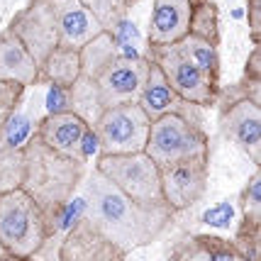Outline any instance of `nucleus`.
Segmentation results:
<instances>
[{
  "instance_id": "f257e3e1",
  "label": "nucleus",
  "mask_w": 261,
  "mask_h": 261,
  "mask_svg": "<svg viewBox=\"0 0 261 261\" xmlns=\"http://www.w3.org/2000/svg\"><path fill=\"white\" fill-rule=\"evenodd\" d=\"M83 193L88 198L86 220L125 254L156 242L178 215L169 205H142L127 198L95 169L86 171Z\"/></svg>"
},
{
  "instance_id": "f03ea898",
  "label": "nucleus",
  "mask_w": 261,
  "mask_h": 261,
  "mask_svg": "<svg viewBox=\"0 0 261 261\" xmlns=\"http://www.w3.org/2000/svg\"><path fill=\"white\" fill-rule=\"evenodd\" d=\"M86 164L79 159L64 156L39 142V137H30L22 149L20 166V186L46 215H57L59 207L71 195H76L86 176Z\"/></svg>"
},
{
  "instance_id": "7ed1b4c3",
  "label": "nucleus",
  "mask_w": 261,
  "mask_h": 261,
  "mask_svg": "<svg viewBox=\"0 0 261 261\" xmlns=\"http://www.w3.org/2000/svg\"><path fill=\"white\" fill-rule=\"evenodd\" d=\"M79 54L81 76L93 81L102 110L113 105H122V102H137L142 86L147 81V57H142L139 61L120 59L110 32H100L98 37H93L86 46H81Z\"/></svg>"
},
{
  "instance_id": "20e7f679",
  "label": "nucleus",
  "mask_w": 261,
  "mask_h": 261,
  "mask_svg": "<svg viewBox=\"0 0 261 261\" xmlns=\"http://www.w3.org/2000/svg\"><path fill=\"white\" fill-rule=\"evenodd\" d=\"M57 234L54 217L46 215L22 188L0 193V249L32 259Z\"/></svg>"
},
{
  "instance_id": "39448f33",
  "label": "nucleus",
  "mask_w": 261,
  "mask_h": 261,
  "mask_svg": "<svg viewBox=\"0 0 261 261\" xmlns=\"http://www.w3.org/2000/svg\"><path fill=\"white\" fill-rule=\"evenodd\" d=\"M144 151L159 169L178 161L210 156V139L203 129V110L191 105L186 110L151 120Z\"/></svg>"
},
{
  "instance_id": "423d86ee",
  "label": "nucleus",
  "mask_w": 261,
  "mask_h": 261,
  "mask_svg": "<svg viewBox=\"0 0 261 261\" xmlns=\"http://www.w3.org/2000/svg\"><path fill=\"white\" fill-rule=\"evenodd\" d=\"M117 191L142 205H166L161 195L159 166L147 156V151L137 154H98L95 166Z\"/></svg>"
},
{
  "instance_id": "0eeeda50",
  "label": "nucleus",
  "mask_w": 261,
  "mask_h": 261,
  "mask_svg": "<svg viewBox=\"0 0 261 261\" xmlns=\"http://www.w3.org/2000/svg\"><path fill=\"white\" fill-rule=\"evenodd\" d=\"M144 57L161 68V73L166 76L169 86L183 102L195 105L200 110H207V108L217 105V98H220L222 88L207 79L195 64H191L188 57L176 44L147 46Z\"/></svg>"
},
{
  "instance_id": "6e6552de",
  "label": "nucleus",
  "mask_w": 261,
  "mask_h": 261,
  "mask_svg": "<svg viewBox=\"0 0 261 261\" xmlns=\"http://www.w3.org/2000/svg\"><path fill=\"white\" fill-rule=\"evenodd\" d=\"M149 120L137 102H122L102 110L93 125L100 139V154H137L144 151L149 137Z\"/></svg>"
},
{
  "instance_id": "1a4fd4ad",
  "label": "nucleus",
  "mask_w": 261,
  "mask_h": 261,
  "mask_svg": "<svg viewBox=\"0 0 261 261\" xmlns=\"http://www.w3.org/2000/svg\"><path fill=\"white\" fill-rule=\"evenodd\" d=\"M207 161L210 156H198V159L178 161L159 169L161 173V195L164 203L173 213L191 210L207 188Z\"/></svg>"
},
{
  "instance_id": "9d476101",
  "label": "nucleus",
  "mask_w": 261,
  "mask_h": 261,
  "mask_svg": "<svg viewBox=\"0 0 261 261\" xmlns=\"http://www.w3.org/2000/svg\"><path fill=\"white\" fill-rule=\"evenodd\" d=\"M217 125L225 139L247 151L256 169L261 164V105L249 98H237L220 105Z\"/></svg>"
},
{
  "instance_id": "9b49d317",
  "label": "nucleus",
  "mask_w": 261,
  "mask_h": 261,
  "mask_svg": "<svg viewBox=\"0 0 261 261\" xmlns=\"http://www.w3.org/2000/svg\"><path fill=\"white\" fill-rule=\"evenodd\" d=\"M34 105L22 110V105L10 115L5 125H0V193L20 186V166H22V149L37 129Z\"/></svg>"
},
{
  "instance_id": "f8f14e48",
  "label": "nucleus",
  "mask_w": 261,
  "mask_h": 261,
  "mask_svg": "<svg viewBox=\"0 0 261 261\" xmlns=\"http://www.w3.org/2000/svg\"><path fill=\"white\" fill-rule=\"evenodd\" d=\"M8 30L27 46V51L32 54L37 66H42L44 59L59 46L54 20L49 15L44 0H30L27 8H22L10 20Z\"/></svg>"
},
{
  "instance_id": "ddd939ff",
  "label": "nucleus",
  "mask_w": 261,
  "mask_h": 261,
  "mask_svg": "<svg viewBox=\"0 0 261 261\" xmlns=\"http://www.w3.org/2000/svg\"><path fill=\"white\" fill-rule=\"evenodd\" d=\"M44 3L49 8L51 20H54L59 46L79 51L81 46H86L93 37L105 32L102 24L98 22V17L81 0H44Z\"/></svg>"
},
{
  "instance_id": "4468645a",
  "label": "nucleus",
  "mask_w": 261,
  "mask_h": 261,
  "mask_svg": "<svg viewBox=\"0 0 261 261\" xmlns=\"http://www.w3.org/2000/svg\"><path fill=\"white\" fill-rule=\"evenodd\" d=\"M203 0H154L149 20L147 42L149 46L176 44L191 32L195 8Z\"/></svg>"
},
{
  "instance_id": "2eb2a0df",
  "label": "nucleus",
  "mask_w": 261,
  "mask_h": 261,
  "mask_svg": "<svg viewBox=\"0 0 261 261\" xmlns=\"http://www.w3.org/2000/svg\"><path fill=\"white\" fill-rule=\"evenodd\" d=\"M125 251L100 234L86 217L66 229L59 247V261H125Z\"/></svg>"
},
{
  "instance_id": "dca6fc26",
  "label": "nucleus",
  "mask_w": 261,
  "mask_h": 261,
  "mask_svg": "<svg viewBox=\"0 0 261 261\" xmlns=\"http://www.w3.org/2000/svg\"><path fill=\"white\" fill-rule=\"evenodd\" d=\"M88 122L79 117L76 113H57V115H42L37 120V129H34V137H39V142L46 144L49 149H54L64 156H71V159H79V144L86 129H88Z\"/></svg>"
},
{
  "instance_id": "f3484780",
  "label": "nucleus",
  "mask_w": 261,
  "mask_h": 261,
  "mask_svg": "<svg viewBox=\"0 0 261 261\" xmlns=\"http://www.w3.org/2000/svg\"><path fill=\"white\" fill-rule=\"evenodd\" d=\"M0 81H12L24 88L39 86V66L8 27L0 32Z\"/></svg>"
},
{
  "instance_id": "a211bd4d",
  "label": "nucleus",
  "mask_w": 261,
  "mask_h": 261,
  "mask_svg": "<svg viewBox=\"0 0 261 261\" xmlns=\"http://www.w3.org/2000/svg\"><path fill=\"white\" fill-rule=\"evenodd\" d=\"M171 261H247L232 239L220 234H186L176 242Z\"/></svg>"
},
{
  "instance_id": "6ab92c4d",
  "label": "nucleus",
  "mask_w": 261,
  "mask_h": 261,
  "mask_svg": "<svg viewBox=\"0 0 261 261\" xmlns=\"http://www.w3.org/2000/svg\"><path fill=\"white\" fill-rule=\"evenodd\" d=\"M137 105L144 110L149 120H156L161 115L166 113H176V110H186V108H191L188 102H183L173 88L169 86V81L166 76L161 73V68L154 64V61H149V71H147V81H144V86H142V93H139V98H137Z\"/></svg>"
},
{
  "instance_id": "aec40b11",
  "label": "nucleus",
  "mask_w": 261,
  "mask_h": 261,
  "mask_svg": "<svg viewBox=\"0 0 261 261\" xmlns=\"http://www.w3.org/2000/svg\"><path fill=\"white\" fill-rule=\"evenodd\" d=\"M81 76V54L76 49L57 46L44 64L39 66V83H57L61 88H71Z\"/></svg>"
},
{
  "instance_id": "412c9836",
  "label": "nucleus",
  "mask_w": 261,
  "mask_h": 261,
  "mask_svg": "<svg viewBox=\"0 0 261 261\" xmlns=\"http://www.w3.org/2000/svg\"><path fill=\"white\" fill-rule=\"evenodd\" d=\"M176 46L188 57L191 64H195L213 83L220 86V76H222L220 73V44H215V42H210V39H205V37L195 32H188L183 39L176 42Z\"/></svg>"
},
{
  "instance_id": "4be33fe9",
  "label": "nucleus",
  "mask_w": 261,
  "mask_h": 261,
  "mask_svg": "<svg viewBox=\"0 0 261 261\" xmlns=\"http://www.w3.org/2000/svg\"><path fill=\"white\" fill-rule=\"evenodd\" d=\"M259 91H261V49H259V44H256V49H254L249 54V59H247V66H244V73H242L239 83L229 86L227 91H220L217 105H225V102L237 100V98H249V100L261 105Z\"/></svg>"
},
{
  "instance_id": "5701e85b",
  "label": "nucleus",
  "mask_w": 261,
  "mask_h": 261,
  "mask_svg": "<svg viewBox=\"0 0 261 261\" xmlns=\"http://www.w3.org/2000/svg\"><path fill=\"white\" fill-rule=\"evenodd\" d=\"M71 113L83 117L91 127L98 122V117L102 113L100 100H98V91H95L93 81L86 79V76H79V81L71 86Z\"/></svg>"
},
{
  "instance_id": "b1692460",
  "label": "nucleus",
  "mask_w": 261,
  "mask_h": 261,
  "mask_svg": "<svg viewBox=\"0 0 261 261\" xmlns=\"http://www.w3.org/2000/svg\"><path fill=\"white\" fill-rule=\"evenodd\" d=\"M239 213H242L239 225H244V227H261V171L259 169L247 181L244 191L239 193Z\"/></svg>"
},
{
  "instance_id": "393cba45",
  "label": "nucleus",
  "mask_w": 261,
  "mask_h": 261,
  "mask_svg": "<svg viewBox=\"0 0 261 261\" xmlns=\"http://www.w3.org/2000/svg\"><path fill=\"white\" fill-rule=\"evenodd\" d=\"M81 3L98 17V22L102 24V30L110 32L122 17H127L129 8L135 5L137 0H81Z\"/></svg>"
},
{
  "instance_id": "a878e982",
  "label": "nucleus",
  "mask_w": 261,
  "mask_h": 261,
  "mask_svg": "<svg viewBox=\"0 0 261 261\" xmlns=\"http://www.w3.org/2000/svg\"><path fill=\"white\" fill-rule=\"evenodd\" d=\"M86 210H88V198L86 193L81 195H71L66 203L59 207V213L54 215V225H57V232L59 229H71L76 222H81L86 217Z\"/></svg>"
},
{
  "instance_id": "bb28decb",
  "label": "nucleus",
  "mask_w": 261,
  "mask_h": 261,
  "mask_svg": "<svg viewBox=\"0 0 261 261\" xmlns=\"http://www.w3.org/2000/svg\"><path fill=\"white\" fill-rule=\"evenodd\" d=\"M24 86L12 83V81H0V125L10 120V115L22 105L24 100Z\"/></svg>"
},
{
  "instance_id": "cd10ccee",
  "label": "nucleus",
  "mask_w": 261,
  "mask_h": 261,
  "mask_svg": "<svg viewBox=\"0 0 261 261\" xmlns=\"http://www.w3.org/2000/svg\"><path fill=\"white\" fill-rule=\"evenodd\" d=\"M71 113V88H61L57 83H46L44 115Z\"/></svg>"
},
{
  "instance_id": "c85d7f7f",
  "label": "nucleus",
  "mask_w": 261,
  "mask_h": 261,
  "mask_svg": "<svg viewBox=\"0 0 261 261\" xmlns=\"http://www.w3.org/2000/svg\"><path fill=\"white\" fill-rule=\"evenodd\" d=\"M200 222L215 229H229L232 222H234V205L229 200H225V203H217L213 207H207L203 213V217H200Z\"/></svg>"
},
{
  "instance_id": "c756f323",
  "label": "nucleus",
  "mask_w": 261,
  "mask_h": 261,
  "mask_svg": "<svg viewBox=\"0 0 261 261\" xmlns=\"http://www.w3.org/2000/svg\"><path fill=\"white\" fill-rule=\"evenodd\" d=\"M110 34H113V39L117 44H135L137 39H139V30L127 17H122L120 22L115 24L113 30H110Z\"/></svg>"
},
{
  "instance_id": "7c9ffc66",
  "label": "nucleus",
  "mask_w": 261,
  "mask_h": 261,
  "mask_svg": "<svg viewBox=\"0 0 261 261\" xmlns=\"http://www.w3.org/2000/svg\"><path fill=\"white\" fill-rule=\"evenodd\" d=\"M98 154H100V139L95 135V129L88 127L86 135H83V139H81V144H79V156H81V161L86 164L88 159L98 156Z\"/></svg>"
},
{
  "instance_id": "2f4dec72",
  "label": "nucleus",
  "mask_w": 261,
  "mask_h": 261,
  "mask_svg": "<svg viewBox=\"0 0 261 261\" xmlns=\"http://www.w3.org/2000/svg\"><path fill=\"white\" fill-rule=\"evenodd\" d=\"M247 20L251 30V42H261V0H247Z\"/></svg>"
},
{
  "instance_id": "473e14b6",
  "label": "nucleus",
  "mask_w": 261,
  "mask_h": 261,
  "mask_svg": "<svg viewBox=\"0 0 261 261\" xmlns=\"http://www.w3.org/2000/svg\"><path fill=\"white\" fill-rule=\"evenodd\" d=\"M0 261H32V259H24V256H12V254H0Z\"/></svg>"
}]
</instances>
